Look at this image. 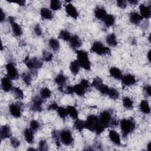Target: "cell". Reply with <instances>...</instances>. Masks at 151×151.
<instances>
[{"mask_svg": "<svg viewBox=\"0 0 151 151\" xmlns=\"http://www.w3.org/2000/svg\"><path fill=\"white\" fill-rule=\"evenodd\" d=\"M120 129L123 137H126L136 128V123L133 119H123L120 122Z\"/></svg>", "mask_w": 151, "mask_h": 151, "instance_id": "cell-1", "label": "cell"}, {"mask_svg": "<svg viewBox=\"0 0 151 151\" xmlns=\"http://www.w3.org/2000/svg\"><path fill=\"white\" fill-rule=\"evenodd\" d=\"M99 123L106 128L109 126H115L118 123L116 120H113L110 112L108 110H104L100 114L99 117Z\"/></svg>", "mask_w": 151, "mask_h": 151, "instance_id": "cell-2", "label": "cell"}, {"mask_svg": "<svg viewBox=\"0 0 151 151\" xmlns=\"http://www.w3.org/2000/svg\"><path fill=\"white\" fill-rule=\"evenodd\" d=\"M77 58L81 67L86 70H90L91 63L88 58V53L84 50L77 51Z\"/></svg>", "mask_w": 151, "mask_h": 151, "instance_id": "cell-3", "label": "cell"}, {"mask_svg": "<svg viewBox=\"0 0 151 151\" xmlns=\"http://www.w3.org/2000/svg\"><path fill=\"white\" fill-rule=\"evenodd\" d=\"M90 51L98 55H106L110 53V49L100 41H95L91 45Z\"/></svg>", "mask_w": 151, "mask_h": 151, "instance_id": "cell-4", "label": "cell"}, {"mask_svg": "<svg viewBox=\"0 0 151 151\" xmlns=\"http://www.w3.org/2000/svg\"><path fill=\"white\" fill-rule=\"evenodd\" d=\"M24 63L26 66L30 70H35L40 68L42 67L43 64L42 61L40 59L37 57L30 58L29 56H27L25 58Z\"/></svg>", "mask_w": 151, "mask_h": 151, "instance_id": "cell-5", "label": "cell"}, {"mask_svg": "<svg viewBox=\"0 0 151 151\" xmlns=\"http://www.w3.org/2000/svg\"><path fill=\"white\" fill-rule=\"evenodd\" d=\"M61 143L65 146L71 145L73 142V137L71 132L68 129H64L60 132Z\"/></svg>", "mask_w": 151, "mask_h": 151, "instance_id": "cell-6", "label": "cell"}, {"mask_svg": "<svg viewBox=\"0 0 151 151\" xmlns=\"http://www.w3.org/2000/svg\"><path fill=\"white\" fill-rule=\"evenodd\" d=\"M98 123L99 117L94 114L89 115L85 121V129H87L91 132H94Z\"/></svg>", "mask_w": 151, "mask_h": 151, "instance_id": "cell-7", "label": "cell"}, {"mask_svg": "<svg viewBox=\"0 0 151 151\" xmlns=\"http://www.w3.org/2000/svg\"><path fill=\"white\" fill-rule=\"evenodd\" d=\"M24 107V105L21 103H12L9 105V112L10 114L15 118H19L21 116L22 110Z\"/></svg>", "mask_w": 151, "mask_h": 151, "instance_id": "cell-8", "label": "cell"}, {"mask_svg": "<svg viewBox=\"0 0 151 151\" xmlns=\"http://www.w3.org/2000/svg\"><path fill=\"white\" fill-rule=\"evenodd\" d=\"M6 71V76L10 79H17L18 77V72L12 63H8L5 65Z\"/></svg>", "mask_w": 151, "mask_h": 151, "instance_id": "cell-9", "label": "cell"}, {"mask_svg": "<svg viewBox=\"0 0 151 151\" xmlns=\"http://www.w3.org/2000/svg\"><path fill=\"white\" fill-rule=\"evenodd\" d=\"M43 99L40 96L34 97L31 101V110L35 112H41L42 111V105Z\"/></svg>", "mask_w": 151, "mask_h": 151, "instance_id": "cell-10", "label": "cell"}, {"mask_svg": "<svg viewBox=\"0 0 151 151\" xmlns=\"http://www.w3.org/2000/svg\"><path fill=\"white\" fill-rule=\"evenodd\" d=\"M8 20L11 25L14 35L16 37H20L22 34V29L21 26L15 21L14 18L12 17H9Z\"/></svg>", "mask_w": 151, "mask_h": 151, "instance_id": "cell-11", "label": "cell"}, {"mask_svg": "<svg viewBox=\"0 0 151 151\" xmlns=\"http://www.w3.org/2000/svg\"><path fill=\"white\" fill-rule=\"evenodd\" d=\"M12 136V132L10 127L7 124H4L1 126L0 130L1 139L3 140L7 138H11Z\"/></svg>", "mask_w": 151, "mask_h": 151, "instance_id": "cell-12", "label": "cell"}, {"mask_svg": "<svg viewBox=\"0 0 151 151\" xmlns=\"http://www.w3.org/2000/svg\"><path fill=\"white\" fill-rule=\"evenodd\" d=\"M1 88L5 92H8L13 88L11 79L7 76L4 77L1 80Z\"/></svg>", "mask_w": 151, "mask_h": 151, "instance_id": "cell-13", "label": "cell"}, {"mask_svg": "<svg viewBox=\"0 0 151 151\" xmlns=\"http://www.w3.org/2000/svg\"><path fill=\"white\" fill-rule=\"evenodd\" d=\"M122 81L124 86H131L134 85L136 82V80L135 77L130 74H126L122 77Z\"/></svg>", "mask_w": 151, "mask_h": 151, "instance_id": "cell-14", "label": "cell"}, {"mask_svg": "<svg viewBox=\"0 0 151 151\" xmlns=\"http://www.w3.org/2000/svg\"><path fill=\"white\" fill-rule=\"evenodd\" d=\"M65 9L67 14L74 19H77L78 17V12L76 8L71 4H68L65 6Z\"/></svg>", "mask_w": 151, "mask_h": 151, "instance_id": "cell-15", "label": "cell"}, {"mask_svg": "<svg viewBox=\"0 0 151 151\" xmlns=\"http://www.w3.org/2000/svg\"><path fill=\"white\" fill-rule=\"evenodd\" d=\"M67 80V78L63 74H59L55 76L54 78V81L55 84L58 86L59 90L61 91L63 90V87L65 84Z\"/></svg>", "mask_w": 151, "mask_h": 151, "instance_id": "cell-16", "label": "cell"}, {"mask_svg": "<svg viewBox=\"0 0 151 151\" xmlns=\"http://www.w3.org/2000/svg\"><path fill=\"white\" fill-rule=\"evenodd\" d=\"M109 137L110 140L116 145L120 146L121 145V140L119 134L114 130H110L109 133Z\"/></svg>", "mask_w": 151, "mask_h": 151, "instance_id": "cell-17", "label": "cell"}, {"mask_svg": "<svg viewBox=\"0 0 151 151\" xmlns=\"http://www.w3.org/2000/svg\"><path fill=\"white\" fill-rule=\"evenodd\" d=\"M139 9L140 12V15L142 18H149L151 15V10L150 6L145 5V4H141L139 6Z\"/></svg>", "mask_w": 151, "mask_h": 151, "instance_id": "cell-18", "label": "cell"}, {"mask_svg": "<svg viewBox=\"0 0 151 151\" xmlns=\"http://www.w3.org/2000/svg\"><path fill=\"white\" fill-rule=\"evenodd\" d=\"M69 42L71 47L73 49L78 48L82 44L80 38L77 35H72L69 40Z\"/></svg>", "mask_w": 151, "mask_h": 151, "instance_id": "cell-19", "label": "cell"}, {"mask_svg": "<svg viewBox=\"0 0 151 151\" xmlns=\"http://www.w3.org/2000/svg\"><path fill=\"white\" fill-rule=\"evenodd\" d=\"M142 19L143 18L142 17V16L136 12H132L130 14L129 20L131 23L134 25H138L139 24H140Z\"/></svg>", "mask_w": 151, "mask_h": 151, "instance_id": "cell-20", "label": "cell"}, {"mask_svg": "<svg viewBox=\"0 0 151 151\" xmlns=\"http://www.w3.org/2000/svg\"><path fill=\"white\" fill-rule=\"evenodd\" d=\"M24 136L26 142L29 144H32L34 140V133L31 129H25L24 131Z\"/></svg>", "mask_w": 151, "mask_h": 151, "instance_id": "cell-21", "label": "cell"}, {"mask_svg": "<svg viewBox=\"0 0 151 151\" xmlns=\"http://www.w3.org/2000/svg\"><path fill=\"white\" fill-rule=\"evenodd\" d=\"M107 12L105 10L104 8L102 7L98 6L94 9V15L96 18L98 19L102 20L105 18V17L107 15Z\"/></svg>", "mask_w": 151, "mask_h": 151, "instance_id": "cell-22", "label": "cell"}, {"mask_svg": "<svg viewBox=\"0 0 151 151\" xmlns=\"http://www.w3.org/2000/svg\"><path fill=\"white\" fill-rule=\"evenodd\" d=\"M109 73L112 77L116 80H120L123 77L121 70L115 67H112L110 68Z\"/></svg>", "mask_w": 151, "mask_h": 151, "instance_id": "cell-23", "label": "cell"}, {"mask_svg": "<svg viewBox=\"0 0 151 151\" xmlns=\"http://www.w3.org/2000/svg\"><path fill=\"white\" fill-rule=\"evenodd\" d=\"M106 42L110 46L113 47H116L118 43L117 41L116 37L115 34L113 33L108 34L106 38Z\"/></svg>", "mask_w": 151, "mask_h": 151, "instance_id": "cell-24", "label": "cell"}, {"mask_svg": "<svg viewBox=\"0 0 151 151\" xmlns=\"http://www.w3.org/2000/svg\"><path fill=\"white\" fill-rule=\"evenodd\" d=\"M40 15L45 19H51L53 18V14L51 11L47 8H42L41 9Z\"/></svg>", "mask_w": 151, "mask_h": 151, "instance_id": "cell-25", "label": "cell"}, {"mask_svg": "<svg viewBox=\"0 0 151 151\" xmlns=\"http://www.w3.org/2000/svg\"><path fill=\"white\" fill-rule=\"evenodd\" d=\"M80 65L77 60H74L70 63V70L74 75H77L80 70Z\"/></svg>", "mask_w": 151, "mask_h": 151, "instance_id": "cell-26", "label": "cell"}, {"mask_svg": "<svg viewBox=\"0 0 151 151\" xmlns=\"http://www.w3.org/2000/svg\"><path fill=\"white\" fill-rule=\"evenodd\" d=\"M73 88L74 93H76L80 96H84L87 90L80 83L75 85L73 87Z\"/></svg>", "mask_w": 151, "mask_h": 151, "instance_id": "cell-27", "label": "cell"}, {"mask_svg": "<svg viewBox=\"0 0 151 151\" xmlns=\"http://www.w3.org/2000/svg\"><path fill=\"white\" fill-rule=\"evenodd\" d=\"M139 108L140 111L145 114H149L150 111V109L149 103L147 100H145L141 101L139 105Z\"/></svg>", "mask_w": 151, "mask_h": 151, "instance_id": "cell-28", "label": "cell"}, {"mask_svg": "<svg viewBox=\"0 0 151 151\" xmlns=\"http://www.w3.org/2000/svg\"><path fill=\"white\" fill-rule=\"evenodd\" d=\"M68 114L71 117L74 119H78V112L77 110V109L72 106H68L66 108Z\"/></svg>", "mask_w": 151, "mask_h": 151, "instance_id": "cell-29", "label": "cell"}, {"mask_svg": "<svg viewBox=\"0 0 151 151\" xmlns=\"http://www.w3.org/2000/svg\"><path fill=\"white\" fill-rule=\"evenodd\" d=\"M48 45L51 49L54 51H57L60 48V42L58 40L51 38L48 41Z\"/></svg>", "mask_w": 151, "mask_h": 151, "instance_id": "cell-30", "label": "cell"}, {"mask_svg": "<svg viewBox=\"0 0 151 151\" xmlns=\"http://www.w3.org/2000/svg\"><path fill=\"white\" fill-rule=\"evenodd\" d=\"M103 21L104 23V25L106 27H109L112 26L114 24V21H115V18H114V17L113 15L107 14V15L103 19Z\"/></svg>", "mask_w": 151, "mask_h": 151, "instance_id": "cell-31", "label": "cell"}, {"mask_svg": "<svg viewBox=\"0 0 151 151\" xmlns=\"http://www.w3.org/2000/svg\"><path fill=\"white\" fill-rule=\"evenodd\" d=\"M123 105L126 109L130 110L133 108V101L129 97H124L123 99Z\"/></svg>", "mask_w": 151, "mask_h": 151, "instance_id": "cell-32", "label": "cell"}, {"mask_svg": "<svg viewBox=\"0 0 151 151\" xmlns=\"http://www.w3.org/2000/svg\"><path fill=\"white\" fill-rule=\"evenodd\" d=\"M74 127L77 130L81 132L84 129H85V121L78 119H76V121L74 123Z\"/></svg>", "mask_w": 151, "mask_h": 151, "instance_id": "cell-33", "label": "cell"}, {"mask_svg": "<svg viewBox=\"0 0 151 151\" xmlns=\"http://www.w3.org/2000/svg\"><path fill=\"white\" fill-rule=\"evenodd\" d=\"M40 97L44 100L46 99H48L51 96V90L47 87H43L40 90Z\"/></svg>", "mask_w": 151, "mask_h": 151, "instance_id": "cell-34", "label": "cell"}, {"mask_svg": "<svg viewBox=\"0 0 151 151\" xmlns=\"http://www.w3.org/2000/svg\"><path fill=\"white\" fill-rule=\"evenodd\" d=\"M58 37L60 39L63 40V41H69L71 35H70V33L67 30L63 29V30L60 31Z\"/></svg>", "mask_w": 151, "mask_h": 151, "instance_id": "cell-35", "label": "cell"}, {"mask_svg": "<svg viewBox=\"0 0 151 151\" xmlns=\"http://www.w3.org/2000/svg\"><path fill=\"white\" fill-rule=\"evenodd\" d=\"M107 95L109 96L110 99L113 100H116L119 97V93L114 88H109Z\"/></svg>", "mask_w": 151, "mask_h": 151, "instance_id": "cell-36", "label": "cell"}, {"mask_svg": "<svg viewBox=\"0 0 151 151\" xmlns=\"http://www.w3.org/2000/svg\"><path fill=\"white\" fill-rule=\"evenodd\" d=\"M22 79L27 86H30L32 82V76L29 73H24L22 74Z\"/></svg>", "mask_w": 151, "mask_h": 151, "instance_id": "cell-37", "label": "cell"}, {"mask_svg": "<svg viewBox=\"0 0 151 151\" xmlns=\"http://www.w3.org/2000/svg\"><path fill=\"white\" fill-rule=\"evenodd\" d=\"M12 93L14 97L17 99H22L24 97V93L22 90L18 87H13Z\"/></svg>", "mask_w": 151, "mask_h": 151, "instance_id": "cell-38", "label": "cell"}, {"mask_svg": "<svg viewBox=\"0 0 151 151\" xmlns=\"http://www.w3.org/2000/svg\"><path fill=\"white\" fill-rule=\"evenodd\" d=\"M52 138L53 139L57 146L60 147L61 145L60 132L58 130H53L52 132Z\"/></svg>", "mask_w": 151, "mask_h": 151, "instance_id": "cell-39", "label": "cell"}, {"mask_svg": "<svg viewBox=\"0 0 151 151\" xmlns=\"http://www.w3.org/2000/svg\"><path fill=\"white\" fill-rule=\"evenodd\" d=\"M50 8L53 11H57L61 7V2L58 0H52L50 1Z\"/></svg>", "mask_w": 151, "mask_h": 151, "instance_id": "cell-40", "label": "cell"}, {"mask_svg": "<svg viewBox=\"0 0 151 151\" xmlns=\"http://www.w3.org/2000/svg\"><path fill=\"white\" fill-rule=\"evenodd\" d=\"M57 110L58 114L60 118H61L62 119H65L66 118V117L68 115V113L66 109L63 107H58Z\"/></svg>", "mask_w": 151, "mask_h": 151, "instance_id": "cell-41", "label": "cell"}, {"mask_svg": "<svg viewBox=\"0 0 151 151\" xmlns=\"http://www.w3.org/2000/svg\"><path fill=\"white\" fill-rule=\"evenodd\" d=\"M42 58L44 61L46 62H50L52 60L53 55L51 52L44 50L42 51Z\"/></svg>", "mask_w": 151, "mask_h": 151, "instance_id": "cell-42", "label": "cell"}, {"mask_svg": "<svg viewBox=\"0 0 151 151\" xmlns=\"http://www.w3.org/2000/svg\"><path fill=\"white\" fill-rule=\"evenodd\" d=\"M29 126H30V129L33 132H35V131H37L38 130H39V129L40 128V124L37 120H32L30 122Z\"/></svg>", "mask_w": 151, "mask_h": 151, "instance_id": "cell-43", "label": "cell"}, {"mask_svg": "<svg viewBox=\"0 0 151 151\" xmlns=\"http://www.w3.org/2000/svg\"><path fill=\"white\" fill-rule=\"evenodd\" d=\"M38 146H39V150L41 151H45L48 149V143L47 141L44 139H42L39 142Z\"/></svg>", "mask_w": 151, "mask_h": 151, "instance_id": "cell-44", "label": "cell"}, {"mask_svg": "<svg viewBox=\"0 0 151 151\" xmlns=\"http://www.w3.org/2000/svg\"><path fill=\"white\" fill-rule=\"evenodd\" d=\"M103 84V80L100 78V77H96L95 78L92 82V86H93L94 88H96L97 90L98 88L102 84Z\"/></svg>", "mask_w": 151, "mask_h": 151, "instance_id": "cell-45", "label": "cell"}, {"mask_svg": "<svg viewBox=\"0 0 151 151\" xmlns=\"http://www.w3.org/2000/svg\"><path fill=\"white\" fill-rule=\"evenodd\" d=\"M110 87H109L107 86H106L104 84H102L99 88H98V90L100 92V93H101L102 94H104V95H107L109 89Z\"/></svg>", "mask_w": 151, "mask_h": 151, "instance_id": "cell-46", "label": "cell"}, {"mask_svg": "<svg viewBox=\"0 0 151 151\" xmlns=\"http://www.w3.org/2000/svg\"><path fill=\"white\" fill-rule=\"evenodd\" d=\"M10 143L14 148H17L20 146V142L17 138L12 137L10 138Z\"/></svg>", "mask_w": 151, "mask_h": 151, "instance_id": "cell-47", "label": "cell"}, {"mask_svg": "<svg viewBox=\"0 0 151 151\" xmlns=\"http://www.w3.org/2000/svg\"><path fill=\"white\" fill-rule=\"evenodd\" d=\"M34 31L35 34L37 35V36H40L42 34V29H41V26L38 24H37L34 27Z\"/></svg>", "mask_w": 151, "mask_h": 151, "instance_id": "cell-48", "label": "cell"}, {"mask_svg": "<svg viewBox=\"0 0 151 151\" xmlns=\"http://www.w3.org/2000/svg\"><path fill=\"white\" fill-rule=\"evenodd\" d=\"M117 5L122 9H124L127 6V1L124 0H119L117 1Z\"/></svg>", "mask_w": 151, "mask_h": 151, "instance_id": "cell-49", "label": "cell"}, {"mask_svg": "<svg viewBox=\"0 0 151 151\" xmlns=\"http://www.w3.org/2000/svg\"><path fill=\"white\" fill-rule=\"evenodd\" d=\"M143 91L144 93L147 96H150L151 95V87L150 85H146L143 87Z\"/></svg>", "mask_w": 151, "mask_h": 151, "instance_id": "cell-50", "label": "cell"}, {"mask_svg": "<svg viewBox=\"0 0 151 151\" xmlns=\"http://www.w3.org/2000/svg\"><path fill=\"white\" fill-rule=\"evenodd\" d=\"M80 83L87 90L89 87H90V83L88 82V81L86 79H82L81 80V81L80 82Z\"/></svg>", "mask_w": 151, "mask_h": 151, "instance_id": "cell-51", "label": "cell"}, {"mask_svg": "<svg viewBox=\"0 0 151 151\" xmlns=\"http://www.w3.org/2000/svg\"><path fill=\"white\" fill-rule=\"evenodd\" d=\"M58 104L56 102H52L51 103L48 107V110H55L58 109Z\"/></svg>", "mask_w": 151, "mask_h": 151, "instance_id": "cell-52", "label": "cell"}, {"mask_svg": "<svg viewBox=\"0 0 151 151\" xmlns=\"http://www.w3.org/2000/svg\"><path fill=\"white\" fill-rule=\"evenodd\" d=\"M65 92L67 94H72L74 93L73 91V86H67L65 90Z\"/></svg>", "mask_w": 151, "mask_h": 151, "instance_id": "cell-53", "label": "cell"}, {"mask_svg": "<svg viewBox=\"0 0 151 151\" xmlns=\"http://www.w3.org/2000/svg\"><path fill=\"white\" fill-rule=\"evenodd\" d=\"M13 2L17 3L18 5H19L20 6H25V5L26 4L25 1H23V0H20V1H14Z\"/></svg>", "mask_w": 151, "mask_h": 151, "instance_id": "cell-54", "label": "cell"}, {"mask_svg": "<svg viewBox=\"0 0 151 151\" xmlns=\"http://www.w3.org/2000/svg\"><path fill=\"white\" fill-rule=\"evenodd\" d=\"M5 19V14L4 13V12L3 11V10L1 9V19H0V21L1 22H3V21H4Z\"/></svg>", "mask_w": 151, "mask_h": 151, "instance_id": "cell-55", "label": "cell"}, {"mask_svg": "<svg viewBox=\"0 0 151 151\" xmlns=\"http://www.w3.org/2000/svg\"><path fill=\"white\" fill-rule=\"evenodd\" d=\"M128 2L130 5H136L138 3V1H136V0H129V1H128Z\"/></svg>", "mask_w": 151, "mask_h": 151, "instance_id": "cell-56", "label": "cell"}, {"mask_svg": "<svg viewBox=\"0 0 151 151\" xmlns=\"http://www.w3.org/2000/svg\"><path fill=\"white\" fill-rule=\"evenodd\" d=\"M147 59L149 60V61L150 62V50H149L148 51V53H147Z\"/></svg>", "mask_w": 151, "mask_h": 151, "instance_id": "cell-57", "label": "cell"}, {"mask_svg": "<svg viewBox=\"0 0 151 151\" xmlns=\"http://www.w3.org/2000/svg\"><path fill=\"white\" fill-rule=\"evenodd\" d=\"M147 150L149 151H150L151 150V143L149 142L147 146Z\"/></svg>", "mask_w": 151, "mask_h": 151, "instance_id": "cell-58", "label": "cell"}, {"mask_svg": "<svg viewBox=\"0 0 151 151\" xmlns=\"http://www.w3.org/2000/svg\"><path fill=\"white\" fill-rule=\"evenodd\" d=\"M35 150V149L34 148L29 147V148H28V150Z\"/></svg>", "mask_w": 151, "mask_h": 151, "instance_id": "cell-59", "label": "cell"}]
</instances>
